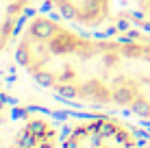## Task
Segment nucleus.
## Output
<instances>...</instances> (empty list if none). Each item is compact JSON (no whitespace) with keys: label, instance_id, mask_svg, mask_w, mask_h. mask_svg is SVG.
<instances>
[{"label":"nucleus","instance_id":"1","mask_svg":"<svg viewBox=\"0 0 150 148\" xmlns=\"http://www.w3.org/2000/svg\"><path fill=\"white\" fill-rule=\"evenodd\" d=\"M61 148H137V140L126 124L98 118L74 126Z\"/></svg>","mask_w":150,"mask_h":148},{"label":"nucleus","instance_id":"2","mask_svg":"<svg viewBox=\"0 0 150 148\" xmlns=\"http://www.w3.org/2000/svg\"><path fill=\"white\" fill-rule=\"evenodd\" d=\"M9 148H57V131L44 118H28Z\"/></svg>","mask_w":150,"mask_h":148}]
</instances>
